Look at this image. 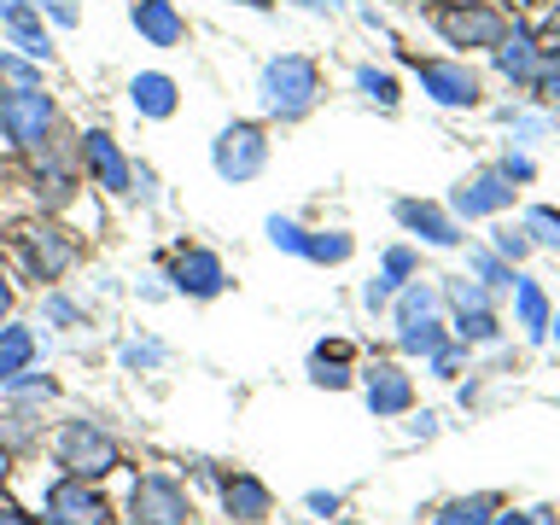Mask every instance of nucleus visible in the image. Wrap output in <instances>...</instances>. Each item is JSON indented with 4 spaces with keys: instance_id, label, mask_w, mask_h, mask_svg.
<instances>
[{
    "instance_id": "obj_40",
    "label": "nucleus",
    "mask_w": 560,
    "mask_h": 525,
    "mask_svg": "<svg viewBox=\"0 0 560 525\" xmlns=\"http://www.w3.org/2000/svg\"><path fill=\"white\" fill-rule=\"evenodd\" d=\"M0 82H12V88H42V70H35V59H12V52H0Z\"/></svg>"
},
{
    "instance_id": "obj_45",
    "label": "nucleus",
    "mask_w": 560,
    "mask_h": 525,
    "mask_svg": "<svg viewBox=\"0 0 560 525\" xmlns=\"http://www.w3.org/2000/svg\"><path fill=\"white\" fill-rule=\"evenodd\" d=\"M490 525H555V514H549V508H532V514L508 508V514H490Z\"/></svg>"
},
{
    "instance_id": "obj_17",
    "label": "nucleus",
    "mask_w": 560,
    "mask_h": 525,
    "mask_svg": "<svg viewBox=\"0 0 560 525\" xmlns=\"http://www.w3.org/2000/svg\"><path fill=\"white\" fill-rule=\"evenodd\" d=\"M129 105H135V117L164 122V117H175V105H182V88H175V77H164V70H140V77H129Z\"/></svg>"
},
{
    "instance_id": "obj_14",
    "label": "nucleus",
    "mask_w": 560,
    "mask_h": 525,
    "mask_svg": "<svg viewBox=\"0 0 560 525\" xmlns=\"http://www.w3.org/2000/svg\"><path fill=\"white\" fill-rule=\"evenodd\" d=\"M129 24L140 30V42H147V47H182L187 42V18H182L175 0H135Z\"/></svg>"
},
{
    "instance_id": "obj_2",
    "label": "nucleus",
    "mask_w": 560,
    "mask_h": 525,
    "mask_svg": "<svg viewBox=\"0 0 560 525\" xmlns=\"http://www.w3.org/2000/svg\"><path fill=\"white\" fill-rule=\"evenodd\" d=\"M52 462H59V472H70V479H105V472L122 467V450L117 438L94 427V420H65L59 432H52Z\"/></svg>"
},
{
    "instance_id": "obj_10",
    "label": "nucleus",
    "mask_w": 560,
    "mask_h": 525,
    "mask_svg": "<svg viewBox=\"0 0 560 525\" xmlns=\"http://www.w3.org/2000/svg\"><path fill=\"white\" fill-rule=\"evenodd\" d=\"M420 94L432 105H450V112H467V105H479V70L467 59H427L420 65Z\"/></svg>"
},
{
    "instance_id": "obj_16",
    "label": "nucleus",
    "mask_w": 560,
    "mask_h": 525,
    "mask_svg": "<svg viewBox=\"0 0 560 525\" xmlns=\"http://www.w3.org/2000/svg\"><path fill=\"white\" fill-rule=\"evenodd\" d=\"M222 508H228V520H240V525H262L275 514V497H269L262 479H252V472H228L222 479Z\"/></svg>"
},
{
    "instance_id": "obj_48",
    "label": "nucleus",
    "mask_w": 560,
    "mask_h": 525,
    "mask_svg": "<svg viewBox=\"0 0 560 525\" xmlns=\"http://www.w3.org/2000/svg\"><path fill=\"white\" fill-rule=\"evenodd\" d=\"M0 525H42V520L24 514V508H12V502H0Z\"/></svg>"
},
{
    "instance_id": "obj_29",
    "label": "nucleus",
    "mask_w": 560,
    "mask_h": 525,
    "mask_svg": "<svg viewBox=\"0 0 560 525\" xmlns=\"http://www.w3.org/2000/svg\"><path fill=\"white\" fill-rule=\"evenodd\" d=\"M467 269H472V280H479V287H490V292L514 287V269H508L497 252H467Z\"/></svg>"
},
{
    "instance_id": "obj_19",
    "label": "nucleus",
    "mask_w": 560,
    "mask_h": 525,
    "mask_svg": "<svg viewBox=\"0 0 560 525\" xmlns=\"http://www.w3.org/2000/svg\"><path fill=\"white\" fill-rule=\"evenodd\" d=\"M490 52H497V70H502L514 88H537V35H532V30L514 24Z\"/></svg>"
},
{
    "instance_id": "obj_35",
    "label": "nucleus",
    "mask_w": 560,
    "mask_h": 525,
    "mask_svg": "<svg viewBox=\"0 0 560 525\" xmlns=\"http://www.w3.org/2000/svg\"><path fill=\"white\" fill-rule=\"evenodd\" d=\"M490 252H497L502 262H525V257H532V240H525V228H497Z\"/></svg>"
},
{
    "instance_id": "obj_18",
    "label": "nucleus",
    "mask_w": 560,
    "mask_h": 525,
    "mask_svg": "<svg viewBox=\"0 0 560 525\" xmlns=\"http://www.w3.org/2000/svg\"><path fill=\"white\" fill-rule=\"evenodd\" d=\"M0 35L24 52V59H35V65H52V42H47V24H42V12H35V0H24L18 12H7L0 18Z\"/></svg>"
},
{
    "instance_id": "obj_1",
    "label": "nucleus",
    "mask_w": 560,
    "mask_h": 525,
    "mask_svg": "<svg viewBox=\"0 0 560 525\" xmlns=\"http://www.w3.org/2000/svg\"><path fill=\"white\" fill-rule=\"evenodd\" d=\"M257 100H262V112L280 117V122L310 117L315 100H322V70H315L310 52H275V59L257 70Z\"/></svg>"
},
{
    "instance_id": "obj_15",
    "label": "nucleus",
    "mask_w": 560,
    "mask_h": 525,
    "mask_svg": "<svg viewBox=\"0 0 560 525\" xmlns=\"http://www.w3.org/2000/svg\"><path fill=\"white\" fill-rule=\"evenodd\" d=\"M397 222L409 228V234H420L427 245H438V252H455V245H462V222H455L450 210L427 205V199H397Z\"/></svg>"
},
{
    "instance_id": "obj_3",
    "label": "nucleus",
    "mask_w": 560,
    "mask_h": 525,
    "mask_svg": "<svg viewBox=\"0 0 560 525\" xmlns=\"http://www.w3.org/2000/svg\"><path fill=\"white\" fill-rule=\"evenodd\" d=\"M59 129V100L47 88H0V152H24Z\"/></svg>"
},
{
    "instance_id": "obj_42",
    "label": "nucleus",
    "mask_w": 560,
    "mask_h": 525,
    "mask_svg": "<svg viewBox=\"0 0 560 525\" xmlns=\"http://www.w3.org/2000/svg\"><path fill=\"white\" fill-rule=\"evenodd\" d=\"M415 269H420V257L409 252V245H392V252H385V280H397V287H402V280H415Z\"/></svg>"
},
{
    "instance_id": "obj_49",
    "label": "nucleus",
    "mask_w": 560,
    "mask_h": 525,
    "mask_svg": "<svg viewBox=\"0 0 560 525\" xmlns=\"http://www.w3.org/2000/svg\"><path fill=\"white\" fill-rule=\"evenodd\" d=\"M12 322V280H7V269H0V327Z\"/></svg>"
},
{
    "instance_id": "obj_41",
    "label": "nucleus",
    "mask_w": 560,
    "mask_h": 525,
    "mask_svg": "<svg viewBox=\"0 0 560 525\" xmlns=\"http://www.w3.org/2000/svg\"><path fill=\"white\" fill-rule=\"evenodd\" d=\"M158 362H164V345H158V339L122 345V368H129V374H140V368H158Z\"/></svg>"
},
{
    "instance_id": "obj_47",
    "label": "nucleus",
    "mask_w": 560,
    "mask_h": 525,
    "mask_svg": "<svg viewBox=\"0 0 560 525\" xmlns=\"http://www.w3.org/2000/svg\"><path fill=\"white\" fill-rule=\"evenodd\" d=\"M310 514H322V520H332V514H339V497H332V490H310Z\"/></svg>"
},
{
    "instance_id": "obj_26",
    "label": "nucleus",
    "mask_w": 560,
    "mask_h": 525,
    "mask_svg": "<svg viewBox=\"0 0 560 525\" xmlns=\"http://www.w3.org/2000/svg\"><path fill=\"white\" fill-rule=\"evenodd\" d=\"M497 514V497H455L432 514V525H490Z\"/></svg>"
},
{
    "instance_id": "obj_24",
    "label": "nucleus",
    "mask_w": 560,
    "mask_h": 525,
    "mask_svg": "<svg viewBox=\"0 0 560 525\" xmlns=\"http://www.w3.org/2000/svg\"><path fill=\"white\" fill-rule=\"evenodd\" d=\"M450 332H444V322H438V315H427V322H402L397 327V350L402 357H432L438 345H444Z\"/></svg>"
},
{
    "instance_id": "obj_7",
    "label": "nucleus",
    "mask_w": 560,
    "mask_h": 525,
    "mask_svg": "<svg viewBox=\"0 0 560 525\" xmlns=\"http://www.w3.org/2000/svg\"><path fill=\"white\" fill-rule=\"evenodd\" d=\"M77 164H82L88 182H94L100 192H112V199H129V192H135V164L122 158L112 129H88L77 140Z\"/></svg>"
},
{
    "instance_id": "obj_8",
    "label": "nucleus",
    "mask_w": 560,
    "mask_h": 525,
    "mask_svg": "<svg viewBox=\"0 0 560 525\" xmlns=\"http://www.w3.org/2000/svg\"><path fill=\"white\" fill-rule=\"evenodd\" d=\"M438 35H444L450 47H497L508 35V18L497 7H485V0H455V7H438L432 12Z\"/></svg>"
},
{
    "instance_id": "obj_30",
    "label": "nucleus",
    "mask_w": 560,
    "mask_h": 525,
    "mask_svg": "<svg viewBox=\"0 0 560 525\" xmlns=\"http://www.w3.org/2000/svg\"><path fill=\"white\" fill-rule=\"evenodd\" d=\"M525 240H532V245H555V252H560V210L555 205H537V210H525Z\"/></svg>"
},
{
    "instance_id": "obj_23",
    "label": "nucleus",
    "mask_w": 560,
    "mask_h": 525,
    "mask_svg": "<svg viewBox=\"0 0 560 525\" xmlns=\"http://www.w3.org/2000/svg\"><path fill=\"white\" fill-rule=\"evenodd\" d=\"M392 304H397V327L402 322H427V315H438V304H444V292L427 287V280H402Z\"/></svg>"
},
{
    "instance_id": "obj_36",
    "label": "nucleus",
    "mask_w": 560,
    "mask_h": 525,
    "mask_svg": "<svg viewBox=\"0 0 560 525\" xmlns=\"http://www.w3.org/2000/svg\"><path fill=\"white\" fill-rule=\"evenodd\" d=\"M47 322L52 327H88V315H82V304H77V298H65V292H47Z\"/></svg>"
},
{
    "instance_id": "obj_32",
    "label": "nucleus",
    "mask_w": 560,
    "mask_h": 525,
    "mask_svg": "<svg viewBox=\"0 0 560 525\" xmlns=\"http://www.w3.org/2000/svg\"><path fill=\"white\" fill-rule=\"evenodd\" d=\"M537 94L560 100V42H537Z\"/></svg>"
},
{
    "instance_id": "obj_52",
    "label": "nucleus",
    "mask_w": 560,
    "mask_h": 525,
    "mask_svg": "<svg viewBox=\"0 0 560 525\" xmlns=\"http://www.w3.org/2000/svg\"><path fill=\"white\" fill-rule=\"evenodd\" d=\"M18 7H24V0H0V18H7V12H18Z\"/></svg>"
},
{
    "instance_id": "obj_44",
    "label": "nucleus",
    "mask_w": 560,
    "mask_h": 525,
    "mask_svg": "<svg viewBox=\"0 0 560 525\" xmlns=\"http://www.w3.org/2000/svg\"><path fill=\"white\" fill-rule=\"evenodd\" d=\"M392 298H397V280H385V275H374V280H368V287H362V304L368 310H392Z\"/></svg>"
},
{
    "instance_id": "obj_6",
    "label": "nucleus",
    "mask_w": 560,
    "mask_h": 525,
    "mask_svg": "<svg viewBox=\"0 0 560 525\" xmlns=\"http://www.w3.org/2000/svg\"><path fill=\"white\" fill-rule=\"evenodd\" d=\"M12 245H18V262L30 269V280H65L70 262H77V240H70L59 222H30V228H18Z\"/></svg>"
},
{
    "instance_id": "obj_46",
    "label": "nucleus",
    "mask_w": 560,
    "mask_h": 525,
    "mask_svg": "<svg viewBox=\"0 0 560 525\" xmlns=\"http://www.w3.org/2000/svg\"><path fill=\"white\" fill-rule=\"evenodd\" d=\"M497 175H508V182H532L537 170H532V158H525V152H508L502 164H497Z\"/></svg>"
},
{
    "instance_id": "obj_20",
    "label": "nucleus",
    "mask_w": 560,
    "mask_h": 525,
    "mask_svg": "<svg viewBox=\"0 0 560 525\" xmlns=\"http://www.w3.org/2000/svg\"><path fill=\"white\" fill-rule=\"evenodd\" d=\"M514 322H520V332L525 339H549V322H555V310H549V292L537 287V280H525V275H514Z\"/></svg>"
},
{
    "instance_id": "obj_43",
    "label": "nucleus",
    "mask_w": 560,
    "mask_h": 525,
    "mask_svg": "<svg viewBox=\"0 0 560 525\" xmlns=\"http://www.w3.org/2000/svg\"><path fill=\"white\" fill-rule=\"evenodd\" d=\"M35 12L52 18V24H65V30L82 24V7H77V0H35Z\"/></svg>"
},
{
    "instance_id": "obj_53",
    "label": "nucleus",
    "mask_w": 560,
    "mask_h": 525,
    "mask_svg": "<svg viewBox=\"0 0 560 525\" xmlns=\"http://www.w3.org/2000/svg\"><path fill=\"white\" fill-rule=\"evenodd\" d=\"M327 525H357V520H327Z\"/></svg>"
},
{
    "instance_id": "obj_27",
    "label": "nucleus",
    "mask_w": 560,
    "mask_h": 525,
    "mask_svg": "<svg viewBox=\"0 0 560 525\" xmlns=\"http://www.w3.org/2000/svg\"><path fill=\"white\" fill-rule=\"evenodd\" d=\"M35 432H42V409H35V402H18V409H7V420H0V450H24Z\"/></svg>"
},
{
    "instance_id": "obj_51",
    "label": "nucleus",
    "mask_w": 560,
    "mask_h": 525,
    "mask_svg": "<svg viewBox=\"0 0 560 525\" xmlns=\"http://www.w3.org/2000/svg\"><path fill=\"white\" fill-rule=\"evenodd\" d=\"M304 7H310V12H339L345 0H304Z\"/></svg>"
},
{
    "instance_id": "obj_4",
    "label": "nucleus",
    "mask_w": 560,
    "mask_h": 525,
    "mask_svg": "<svg viewBox=\"0 0 560 525\" xmlns=\"http://www.w3.org/2000/svg\"><path fill=\"white\" fill-rule=\"evenodd\" d=\"M262 164H269V135H262V122H228V129L210 140V170L222 175V182H257Z\"/></svg>"
},
{
    "instance_id": "obj_9",
    "label": "nucleus",
    "mask_w": 560,
    "mask_h": 525,
    "mask_svg": "<svg viewBox=\"0 0 560 525\" xmlns=\"http://www.w3.org/2000/svg\"><path fill=\"white\" fill-rule=\"evenodd\" d=\"M192 520V502L187 490L170 479V472H147L135 479L129 490V525H187Z\"/></svg>"
},
{
    "instance_id": "obj_37",
    "label": "nucleus",
    "mask_w": 560,
    "mask_h": 525,
    "mask_svg": "<svg viewBox=\"0 0 560 525\" xmlns=\"http://www.w3.org/2000/svg\"><path fill=\"white\" fill-rule=\"evenodd\" d=\"M427 362H432V374H438V380H455V374H462V362H467V345H462V339H444Z\"/></svg>"
},
{
    "instance_id": "obj_39",
    "label": "nucleus",
    "mask_w": 560,
    "mask_h": 525,
    "mask_svg": "<svg viewBox=\"0 0 560 525\" xmlns=\"http://www.w3.org/2000/svg\"><path fill=\"white\" fill-rule=\"evenodd\" d=\"M502 122H508V129H514V140H537V135H549V129H555V117H537V112H514V105H508V112H502Z\"/></svg>"
},
{
    "instance_id": "obj_5",
    "label": "nucleus",
    "mask_w": 560,
    "mask_h": 525,
    "mask_svg": "<svg viewBox=\"0 0 560 525\" xmlns=\"http://www.w3.org/2000/svg\"><path fill=\"white\" fill-rule=\"evenodd\" d=\"M42 525H112V502L100 497L94 479H70L59 472L47 490H42Z\"/></svg>"
},
{
    "instance_id": "obj_31",
    "label": "nucleus",
    "mask_w": 560,
    "mask_h": 525,
    "mask_svg": "<svg viewBox=\"0 0 560 525\" xmlns=\"http://www.w3.org/2000/svg\"><path fill=\"white\" fill-rule=\"evenodd\" d=\"M357 94H362V100H374L380 112H392V105H397V82L385 77V70H374V65H362V70H357Z\"/></svg>"
},
{
    "instance_id": "obj_12",
    "label": "nucleus",
    "mask_w": 560,
    "mask_h": 525,
    "mask_svg": "<svg viewBox=\"0 0 560 525\" xmlns=\"http://www.w3.org/2000/svg\"><path fill=\"white\" fill-rule=\"evenodd\" d=\"M362 397H368V415L374 420H397V415L415 409V380L402 374L397 362H374L362 380Z\"/></svg>"
},
{
    "instance_id": "obj_28",
    "label": "nucleus",
    "mask_w": 560,
    "mask_h": 525,
    "mask_svg": "<svg viewBox=\"0 0 560 525\" xmlns=\"http://www.w3.org/2000/svg\"><path fill=\"white\" fill-rule=\"evenodd\" d=\"M455 339H462V345H497L502 322L490 310H455Z\"/></svg>"
},
{
    "instance_id": "obj_38",
    "label": "nucleus",
    "mask_w": 560,
    "mask_h": 525,
    "mask_svg": "<svg viewBox=\"0 0 560 525\" xmlns=\"http://www.w3.org/2000/svg\"><path fill=\"white\" fill-rule=\"evenodd\" d=\"M444 298L455 310H490V287H479V280H450Z\"/></svg>"
},
{
    "instance_id": "obj_11",
    "label": "nucleus",
    "mask_w": 560,
    "mask_h": 525,
    "mask_svg": "<svg viewBox=\"0 0 560 525\" xmlns=\"http://www.w3.org/2000/svg\"><path fill=\"white\" fill-rule=\"evenodd\" d=\"M228 287V269H222V257L217 252H205V245H182L170 262V292H182V298H217Z\"/></svg>"
},
{
    "instance_id": "obj_50",
    "label": "nucleus",
    "mask_w": 560,
    "mask_h": 525,
    "mask_svg": "<svg viewBox=\"0 0 560 525\" xmlns=\"http://www.w3.org/2000/svg\"><path fill=\"white\" fill-rule=\"evenodd\" d=\"M432 432H438V415H420L415 427H409V438H432Z\"/></svg>"
},
{
    "instance_id": "obj_34",
    "label": "nucleus",
    "mask_w": 560,
    "mask_h": 525,
    "mask_svg": "<svg viewBox=\"0 0 560 525\" xmlns=\"http://www.w3.org/2000/svg\"><path fill=\"white\" fill-rule=\"evenodd\" d=\"M52 392H59V385H52L47 374H30V368H24V374H18V380L7 385V397H18V402H47Z\"/></svg>"
},
{
    "instance_id": "obj_22",
    "label": "nucleus",
    "mask_w": 560,
    "mask_h": 525,
    "mask_svg": "<svg viewBox=\"0 0 560 525\" xmlns=\"http://www.w3.org/2000/svg\"><path fill=\"white\" fill-rule=\"evenodd\" d=\"M310 380L327 385V392H345V385H350V345H345V339L315 345V350H310Z\"/></svg>"
},
{
    "instance_id": "obj_21",
    "label": "nucleus",
    "mask_w": 560,
    "mask_h": 525,
    "mask_svg": "<svg viewBox=\"0 0 560 525\" xmlns=\"http://www.w3.org/2000/svg\"><path fill=\"white\" fill-rule=\"evenodd\" d=\"M35 362V332L30 327H18V322H7L0 327V392L24 374V368Z\"/></svg>"
},
{
    "instance_id": "obj_54",
    "label": "nucleus",
    "mask_w": 560,
    "mask_h": 525,
    "mask_svg": "<svg viewBox=\"0 0 560 525\" xmlns=\"http://www.w3.org/2000/svg\"><path fill=\"white\" fill-rule=\"evenodd\" d=\"M549 327H555V345H560V322H549Z\"/></svg>"
},
{
    "instance_id": "obj_33",
    "label": "nucleus",
    "mask_w": 560,
    "mask_h": 525,
    "mask_svg": "<svg viewBox=\"0 0 560 525\" xmlns=\"http://www.w3.org/2000/svg\"><path fill=\"white\" fill-rule=\"evenodd\" d=\"M304 234H310L304 222H292V217H269V245H275V252L304 257Z\"/></svg>"
},
{
    "instance_id": "obj_25",
    "label": "nucleus",
    "mask_w": 560,
    "mask_h": 525,
    "mask_svg": "<svg viewBox=\"0 0 560 525\" xmlns=\"http://www.w3.org/2000/svg\"><path fill=\"white\" fill-rule=\"evenodd\" d=\"M350 252H357V240H350L345 228H310L304 234V257L310 262H345Z\"/></svg>"
},
{
    "instance_id": "obj_13",
    "label": "nucleus",
    "mask_w": 560,
    "mask_h": 525,
    "mask_svg": "<svg viewBox=\"0 0 560 525\" xmlns=\"http://www.w3.org/2000/svg\"><path fill=\"white\" fill-rule=\"evenodd\" d=\"M514 182L508 175H497V170H485V175H472V182H462L455 187V199H450V210L455 217H502L508 205H514Z\"/></svg>"
},
{
    "instance_id": "obj_55",
    "label": "nucleus",
    "mask_w": 560,
    "mask_h": 525,
    "mask_svg": "<svg viewBox=\"0 0 560 525\" xmlns=\"http://www.w3.org/2000/svg\"><path fill=\"white\" fill-rule=\"evenodd\" d=\"M122 525H129V520H122Z\"/></svg>"
}]
</instances>
